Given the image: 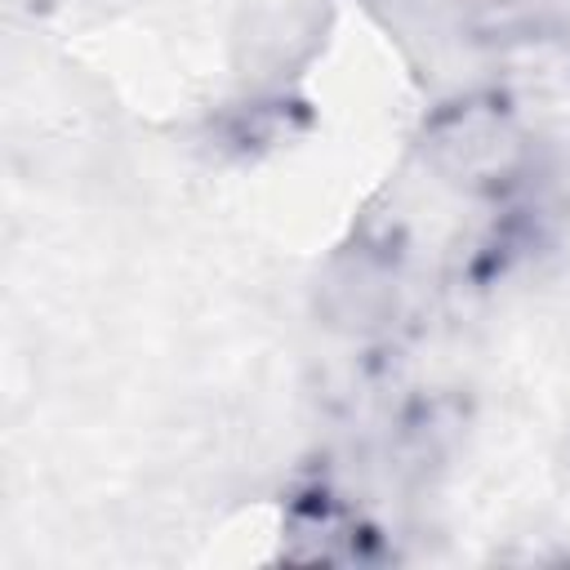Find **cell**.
<instances>
[{
    "label": "cell",
    "instance_id": "cell-2",
    "mask_svg": "<svg viewBox=\"0 0 570 570\" xmlns=\"http://www.w3.org/2000/svg\"><path fill=\"white\" fill-rule=\"evenodd\" d=\"M392 298H396V285H392V276L374 258H356V263L334 267V276L325 285L330 316L338 325H352V330L379 325V316L392 307Z\"/></svg>",
    "mask_w": 570,
    "mask_h": 570
},
{
    "label": "cell",
    "instance_id": "cell-1",
    "mask_svg": "<svg viewBox=\"0 0 570 570\" xmlns=\"http://www.w3.org/2000/svg\"><path fill=\"white\" fill-rule=\"evenodd\" d=\"M517 142L521 138L512 134V125L490 111H468L436 134L441 165L463 178H499L517 160Z\"/></svg>",
    "mask_w": 570,
    "mask_h": 570
}]
</instances>
